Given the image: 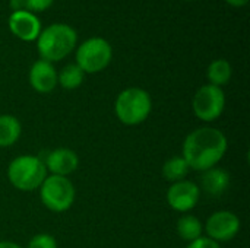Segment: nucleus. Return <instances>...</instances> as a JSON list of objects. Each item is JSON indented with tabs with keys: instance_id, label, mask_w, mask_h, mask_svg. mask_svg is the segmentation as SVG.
I'll use <instances>...</instances> for the list:
<instances>
[{
	"instance_id": "obj_5",
	"label": "nucleus",
	"mask_w": 250,
	"mask_h": 248,
	"mask_svg": "<svg viewBox=\"0 0 250 248\" xmlns=\"http://www.w3.org/2000/svg\"><path fill=\"white\" fill-rule=\"evenodd\" d=\"M76 190L67 177L47 175L40 186V197L42 205L56 213L66 212L75 202Z\"/></svg>"
},
{
	"instance_id": "obj_7",
	"label": "nucleus",
	"mask_w": 250,
	"mask_h": 248,
	"mask_svg": "<svg viewBox=\"0 0 250 248\" xmlns=\"http://www.w3.org/2000/svg\"><path fill=\"white\" fill-rule=\"evenodd\" d=\"M226 107V95L224 91L214 85L201 86L192 101V108L195 115L207 123L215 121L220 118Z\"/></svg>"
},
{
	"instance_id": "obj_3",
	"label": "nucleus",
	"mask_w": 250,
	"mask_h": 248,
	"mask_svg": "<svg viewBox=\"0 0 250 248\" xmlns=\"http://www.w3.org/2000/svg\"><path fill=\"white\" fill-rule=\"evenodd\" d=\"M152 110L149 94L141 88H127L122 91L114 102L117 118L126 126H136L144 123Z\"/></svg>"
},
{
	"instance_id": "obj_23",
	"label": "nucleus",
	"mask_w": 250,
	"mask_h": 248,
	"mask_svg": "<svg viewBox=\"0 0 250 248\" xmlns=\"http://www.w3.org/2000/svg\"><path fill=\"white\" fill-rule=\"evenodd\" d=\"M226 1L234 7H242V6H246L249 0H226Z\"/></svg>"
},
{
	"instance_id": "obj_18",
	"label": "nucleus",
	"mask_w": 250,
	"mask_h": 248,
	"mask_svg": "<svg viewBox=\"0 0 250 248\" xmlns=\"http://www.w3.org/2000/svg\"><path fill=\"white\" fill-rule=\"evenodd\" d=\"M85 73L78 64H67L64 66L60 73H57V83L64 89H76L82 85Z\"/></svg>"
},
{
	"instance_id": "obj_16",
	"label": "nucleus",
	"mask_w": 250,
	"mask_h": 248,
	"mask_svg": "<svg viewBox=\"0 0 250 248\" xmlns=\"http://www.w3.org/2000/svg\"><path fill=\"white\" fill-rule=\"evenodd\" d=\"M207 76H208L209 85L221 88L223 85H227L230 82V79H231V66L224 58L214 60L208 66Z\"/></svg>"
},
{
	"instance_id": "obj_12",
	"label": "nucleus",
	"mask_w": 250,
	"mask_h": 248,
	"mask_svg": "<svg viewBox=\"0 0 250 248\" xmlns=\"http://www.w3.org/2000/svg\"><path fill=\"white\" fill-rule=\"evenodd\" d=\"M29 83L40 94L51 92L57 85V72L50 61L37 60L29 70Z\"/></svg>"
},
{
	"instance_id": "obj_10",
	"label": "nucleus",
	"mask_w": 250,
	"mask_h": 248,
	"mask_svg": "<svg viewBox=\"0 0 250 248\" xmlns=\"http://www.w3.org/2000/svg\"><path fill=\"white\" fill-rule=\"evenodd\" d=\"M9 29L22 41H35L41 32V23L34 13L28 10H18L12 12L9 18Z\"/></svg>"
},
{
	"instance_id": "obj_22",
	"label": "nucleus",
	"mask_w": 250,
	"mask_h": 248,
	"mask_svg": "<svg viewBox=\"0 0 250 248\" xmlns=\"http://www.w3.org/2000/svg\"><path fill=\"white\" fill-rule=\"evenodd\" d=\"M9 6L13 12H18V10H26L25 9V1L23 0H10L9 1Z\"/></svg>"
},
{
	"instance_id": "obj_24",
	"label": "nucleus",
	"mask_w": 250,
	"mask_h": 248,
	"mask_svg": "<svg viewBox=\"0 0 250 248\" xmlns=\"http://www.w3.org/2000/svg\"><path fill=\"white\" fill-rule=\"evenodd\" d=\"M0 248H22L19 244L12 241H0Z\"/></svg>"
},
{
	"instance_id": "obj_6",
	"label": "nucleus",
	"mask_w": 250,
	"mask_h": 248,
	"mask_svg": "<svg viewBox=\"0 0 250 248\" xmlns=\"http://www.w3.org/2000/svg\"><path fill=\"white\" fill-rule=\"evenodd\" d=\"M113 57L110 42L101 37H92L83 41L76 50V64L83 73H98L104 70Z\"/></svg>"
},
{
	"instance_id": "obj_9",
	"label": "nucleus",
	"mask_w": 250,
	"mask_h": 248,
	"mask_svg": "<svg viewBox=\"0 0 250 248\" xmlns=\"http://www.w3.org/2000/svg\"><path fill=\"white\" fill-rule=\"evenodd\" d=\"M201 197V189L198 184L182 180L177 183H173L171 187L167 191V202L171 209L177 212H189L192 210Z\"/></svg>"
},
{
	"instance_id": "obj_14",
	"label": "nucleus",
	"mask_w": 250,
	"mask_h": 248,
	"mask_svg": "<svg viewBox=\"0 0 250 248\" xmlns=\"http://www.w3.org/2000/svg\"><path fill=\"white\" fill-rule=\"evenodd\" d=\"M22 126L15 115H0V148H9L15 145L21 136Z\"/></svg>"
},
{
	"instance_id": "obj_13",
	"label": "nucleus",
	"mask_w": 250,
	"mask_h": 248,
	"mask_svg": "<svg viewBox=\"0 0 250 248\" xmlns=\"http://www.w3.org/2000/svg\"><path fill=\"white\" fill-rule=\"evenodd\" d=\"M230 186V174L223 168H209L204 171V175L201 178V187L207 194L209 196H221L227 191Z\"/></svg>"
},
{
	"instance_id": "obj_20",
	"label": "nucleus",
	"mask_w": 250,
	"mask_h": 248,
	"mask_svg": "<svg viewBox=\"0 0 250 248\" xmlns=\"http://www.w3.org/2000/svg\"><path fill=\"white\" fill-rule=\"evenodd\" d=\"M25 1V9L31 13L34 12H44L47 10L54 0H23Z\"/></svg>"
},
{
	"instance_id": "obj_2",
	"label": "nucleus",
	"mask_w": 250,
	"mask_h": 248,
	"mask_svg": "<svg viewBox=\"0 0 250 248\" xmlns=\"http://www.w3.org/2000/svg\"><path fill=\"white\" fill-rule=\"evenodd\" d=\"M76 31L66 23H53L40 32L37 38V48L42 60L60 61L69 56L76 45Z\"/></svg>"
},
{
	"instance_id": "obj_17",
	"label": "nucleus",
	"mask_w": 250,
	"mask_h": 248,
	"mask_svg": "<svg viewBox=\"0 0 250 248\" xmlns=\"http://www.w3.org/2000/svg\"><path fill=\"white\" fill-rule=\"evenodd\" d=\"M189 171L190 168L183 156H173L168 161H166V164L163 165V177L167 181H173V183L185 180Z\"/></svg>"
},
{
	"instance_id": "obj_8",
	"label": "nucleus",
	"mask_w": 250,
	"mask_h": 248,
	"mask_svg": "<svg viewBox=\"0 0 250 248\" xmlns=\"http://www.w3.org/2000/svg\"><path fill=\"white\" fill-rule=\"evenodd\" d=\"M239 231L240 219L236 213L229 210H218L212 213L205 224V232L208 238L215 243L230 241L239 234Z\"/></svg>"
},
{
	"instance_id": "obj_15",
	"label": "nucleus",
	"mask_w": 250,
	"mask_h": 248,
	"mask_svg": "<svg viewBox=\"0 0 250 248\" xmlns=\"http://www.w3.org/2000/svg\"><path fill=\"white\" fill-rule=\"evenodd\" d=\"M202 232H204V225L193 215H183L177 221V234L185 241L189 243L196 241L198 238L202 237Z\"/></svg>"
},
{
	"instance_id": "obj_21",
	"label": "nucleus",
	"mask_w": 250,
	"mask_h": 248,
	"mask_svg": "<svg viewBox=\"0 0 250 248\" xmlns=\"http://www.w3.org/2000/svg\"><path fill=\"white\" fill-rule=\"evenodd\" d=\"M186 248H221V247H220V244H218V243L212 241L211 238H208V237H201V238H198L196 241L189 243V246H188Z\"/></svg>"
},
{
	"instance_id": "obj_11",
	"label": "nucleus",
	"mask_w": 250,
	"mask_h": 248,
	"mask_svg": "<svg viewBox=\"0 0 250 248\" xmlns=\"http://www.w3.org/2000/svg\"><path fill=\"white\" fill-rule=\"evenodd\" d=\"M44 165L47 168V172L50 171L51 175L67 177L76 171L79 165V158L75 151L69 148H57L47 155Z\"/></svg>"
},
{
	"instance_id": "obj_19",
	"label": "nucleus",
	"mask_w": 250,
	"mask_h": 248,
	"mask_svg": "<svg viewBox=\"0 0 250 248\" xmlns=\"http://www.w3.org/2000/svg\"><path fill=\"white\" fill-rule=\"evenodd\" d=\"M26 248H57V243L50 234H37L29 240Z\"/></svg>"
},
{
	"instance_id": "obj_25",
	"label": "nucleus",
	"mask_w": 250,
	"mask_h": 248,
	"mask_svg": "<svg viewBox=\"0 0 250 248\" xmlns=\"http://www.w3.org/2000/svg\"><path fill=\"white\" fill-rule=\"evenodd\" d=\"M188 1H193V0H188Z\"/></svg>"
},
{
	"instance_id": "obj_1",
	"label": "nucleus",
	"mask_w": 250,
	"mask_h": 248,
	"mask_svg": "<svg viewBox=\"0 0 250 248\" xmlns=\"http://www.w3.org/2000/svg\"><path fill=\"white\" fill-rule=\"evenodd\" d=\"M227 148V137L221 130L214 127H199L186 136L182 156L190 170L207 171L214 168L224 158Z\"/></svg>"
},
{
	"instance_id": "obj_4",
	"label": "nucleus",
	"mask_w": 250,
	"mask_h": 248,
	"mask_svg": "<svg viewBox=\"0 0 250 248\" xmlns=\"http://www.w3.org/2000/svg\"><path fill=\"white\" fill-rule=\"evenodd\" d=\"M47 177L44 161L38 156L22 155L15 158L7 167V178L10 184L21 191H34L40 189Z\"/></svg>"
}]
</instances>
